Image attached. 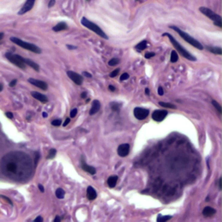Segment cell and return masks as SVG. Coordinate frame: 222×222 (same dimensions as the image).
Returning <instances> with one entry per match:
<instances>
[{
    "instance_id": "cell-52",
    "label": "cell",
    "mask_w": 222,
    "mask_h": 222,
    "mask_svg": "<svg viewBox=\"0 0 222 222\" xmlns=\"http://www.w3.org/2000/svg\"><path fill=\"white\" fill-rule=\"evenodd\" d=\"M43 116L44 118H46V117L48 116V115H47V113H45V112H43Z\"/></svg>"
},
{
    "instance_id": "cell-25",
    "label": "cell",
    "mask_w": 222,
    "mask_h": 222,
    "mask_svg": "<svg viewBox=\"0 0 222 222\" xmlns=\"http://www.w3.org/2000/svg\"><path fill=\"white\" fill-rule=\"evenodd\" d=\"M121 104H119L118 102H111L110 103V108L111 109L114 111V112H118L120 111V108H121Z\"/></svg>"
},
{
    "instance_id": "cell-47",
    "label": "cell",
    "mask_w": 222,
    "mask_h": 222,
    "mask_svg": "<svg viewBox=\"0 0 222 222\" xmlns=\"http://www.w3.org/2000/svg\"><path fill=\"white\" fill-rule=\"evenodd\" d=\"M81 96H82V98H86L87 97V92H82L81 94Z\"/></svg>"
},
{
    "instance_id": "cell-35",
    "label": "cell",
    "mask_w": 222,
    "mask_h": 222,
    "mask_svg": "<svg viewBox=\"0 0 222 222\" xmlns=\"http://www.w3.org/2000/svg\"><path fill=\"white\" fill-rule=\"evenodd\" d=\"M76 114H77V108H73V109L70 111V117L73 118V117H75V116L76 115Z\"/></svg>"
},
{
    "instance_id": "cell-54",
    "label": "cell",
    "mask_w": 222,
    "mask_h": 222,
    "mask_svg": "<svg viewBox=\"0 0 222 222\" xmlns=\"http://www.w3.org/2000/svg\"><path fill=\"white\" fill-rule=\"evenodd\" d=\"M209 200H210V198H209V197H206V201H208Z\"/></svg>"
},
{
    "instance_id": "cell-29",
    "label": "cell",
    "mask_w": 222,
    "mask_h": 222,
    "mask_svg": "<svg viewBox=\"0 0 222 222\" xmlns=\"http://www.w3.org/2000/svg\"><path fill=\"white\" fill-rule=\"evenodd\" d=\"M120 63V59L119 58H112L111 60L108 61V65L109 66H115L117 65Z\"/></svg>"
},
{
    "instance_id": "cell-20",
    "label": "cell",
    "mask_w": 222,
    "mask_h": 222,
    "mask_svg": "<svg viewBox=\"0 0 222 222\" xmlns=\"http://www.w3.org/2000/svg\"><path fill=\"white\" fill-rule=\"evenodd\" d=\"M206 49L210 51L211 53L215 55H222V49L221 47H214V46H206Z\"/></svg>"
},
{
    "instance_id": "cell-45",
    "label": "cell",
    "mask_w": 222,
    "mask_h": 222,
    "mask_svg": "<svg viewBox=\"0 0 222 222\" xmlns=\"http://www.w3.org/2000/svg\"><path fill=\"white\" fill-rule=\"evenodd\" d=\"M108 90L110 91H115V88L113 86V85H109V86H108Z\"/></svg>"
},
{
    "instance_id": "cell-39",
    "label": "cell",
    "mask_w": 222,
    "mask_h": 222,
    "mask_svg": "<svg viewBox=\"0 0 222 222\" xmlns=\"http://www.w3.org/2000/svg\"><path fill=\"white\" fill-rule=\"evenodd\" d=\"M158 94H159L160 96H163L164 92H163V89H162V87H159V88H158Z\"/></svg>"
},
{
    "instance_id": "cell-37",
    "label": "cell",
    "mask_w": 222,
    "mask_h": 222,
    "mask_svg": "<svg viewBox=\"0 0 222 222\" xmlns=\"http://www.w3.org/2000/svg\"><path fill=\"white\" fill-rule=\"evenodd\" d=\"M0 198H1V199H4V200H6V201L8 202L9 204L12 205V202H11V200H10L8 197H6V196H4V195H0Z\"/></svg>"
},
{
    "instance_id": "cell-11",
    "label": "cell",
    "mask_w": 222,
    "mask_h": 222,
    "mask_svg": "<svg viewBox=\"0 0 222 222\" xmlns=\"http://www.w3.org/2000/svg\"><path fill=\"white\" fill-rule=\"evenodd\" d=\"M28 82L30 83H31L32 85L41 89L42 90H48V84L43 81L41 80H37V79H35V78H29L28 79Z\"/></svg>"
},
{
    "instance_id": "cell-21",
    "label": "cell",
    "mask_w": 222,
    "mask_h": 222,
    "mask_svg": "<svg viewBox=\"0 0 222 222\" xmlns=\"http://www.w3.org/2000/svg\"><path fill=\"white\" fill-rule=\"evenodd\" d=\"M117 181H118V176H116V175L110 176V177L108 179V187L111 188H115L116 183H117Z\"/></svg>"
},
{
    "instance_id": "cell-31",
    "label": "cell",
    "mask_w": 222,
    "mask_h": 222,
    "mask_svg": "<svg viewBox=\"0 0 222 222\" xmlns=\"http://www.w3.org/2000/svg\"><path fill=\"white\" fill-rule=\"evenodd\" d=\"M119 72H120V69H115V70H114L110 73L109 76H110V77H115V76H117V75L119 74Z\"/></svg>"
},
{
    "instance_id": "cell-3",
    "label": "cell",
    "mask_w": 222,
    "mask_h": 222,
    "mask_svg": "<svg viewBox=\"0 0 222 222\" xmlns=\"http://www.w3.org/2000/svg\"><path fill=\"white\" fill-rule=\"evenodd\" d=\"M81 24H82V25H83L84 27L88 28L89 30L92 31L93 32H95L96 35L100 36L101 37H102V38H104V39H106V40L108 39V37L106 35V33L104 32V31L99 27L98 25H96V24L93 23V22H91L90 20H89L88 18H86V17L83 16L82 19H81Z\"/></svg>"
},
{
    "instance_id": "cell-23",
    "label": "cell",
    "mask_w": 222,
    "mask_h": 222,
    "mask_svg": "<svg viewBox=\"0 0 222 222\" xmlns=\"http://www.w3.org/2000/svg\"><path fill=\"white\" fill-rule=\"evenodd\" d=\"M172 219V216L170 215H167V216H162L161 214H159L158 218H157V221L158 222H165L169 221Z\"/></svg>"
},
{
    "instance_id": "cell-13",
    "label": "cell",
    "mask_w": 222,
    "mask_h": 222,
    "mask_svg": "<svg viewBox=\"0 0 222 222\" xmlns=\"http://www.w3.org/2000/svg\"><path fill=\"white\" fill-rule=\"evenodd\" d=\"M31 96H32L34 98L37 99V101L41 102H43V103H46V102H48V97H47L45 95H43V94L39 93V92H37V91H32V92H31Z\"/></svg>"
},
{
    "instance_id": "cell-26",
    "label": "cell",
    "mask_w": 222,
    "mask_h": 222,
    "mask_svg": "<svg viewBox=\"0 0 222 222\" xmlns=\"http://www.w3.org/2000/svg\"><path fill=\"white\" fill-rule=\"evenodd\" d=\"M159 105H161V107L168 108H176V106L174 104L169 103V102H159Z\"/></svg>"
},
{
    "instance_id": "cell-43",
    "label": "cell",
    "mask_w": 222,
    "mask_h": 222,
    "mask_svg": "<svg viewBox=\"0 0 222 222\" xmlns=\"http://www.w3.org/2000/svg\"><path fill=\"white\" fill-rule=\"evenodd\" d=\"M70 118H66V120L64 121V123L63 124V126H64V127H66L68 124L70 123Z\"/></svg>"
},
{
    "instance_id": "cell-1",
    "label": "cell",
    "mask_w": 222,
    "mask_h": 222,
    "mask_svg": "<svg viewBox=\"0 0 222 222\" xmlns=\"http://www.w3.org/2000/svg\"><path fill=\"white\" fill-rule=\"evenodd\" d=\"M163 36H166V37H167L169 38V41L171 42V43L173 44V47L176 49V50L181 54L183 58H185L186 59L189 60V61H196V60H197L196 58H195L194 56H193L189 51H188L187 49H185V48L181 45V43L173 37V36H172L171 34H169V33H164Z\"/></svg>"
},
{
    "instance_id": "cell-27",
    "label": "cell",
    "mask_w": 222,
    "mask_h": 222,
    "mask_svg": "<svg viewBox=\"0 0 222 222\" xmlns=\"http://www.w3.org/2000/svg\"><path fill=\"white\" fill-rule=\"evenodd\" d=\"M179 59V57H178V54L175 50H173L171 52V57H170V61L171 63H176Z\"/></svg>"
},
{
    "instance_id": "cell-36",
    "label": "cell",
    "mask_w": 222,
    "mask_h": 222,
    "mask_svg": "<svg viewBox=\"0 0 222 222\" xmlns=\"http://www.w3.org/2000/svg\"><path fill=\"white\" fill-rule=\"evenodd\" d=\"M55 4H56V0H49V4H48V7H49V8H51V7H53Z\"/></svg>"
},
{
    "instance_id": "cell-15",
    "label": "cell",
    "mask_w": 222,
    "mask_h": 222,
    "mask_svg": "<svg viewBox=\"0 0 222 222\" xmlns=\"http://www.w3.org/2000/svg\"><path fill=\"white\" fill-rule=\"evenodd\" d=\"M82 168L83 171H85L86 173H90V174H91V175H94V174H96V169L94 167L86 164L85 162H83V163L82 164Z\"/></svg>"
},
{
    "instance_id": "cell-51",
    "label": "cell",
    "mask_w": 222,
    "mask_h": 222,
    "mask_svg": "<svg viewBox=\"0 0 222 222\" xmlns=\"http://www.w3.org/2000/svg\"><path fill=\"white\" fill-rule=\"evenodd\" d=\"M145 93H146V95H148V96L149 95V90H148V88H147V89L145 90Z\"/></svg>"
},
{
    "instance_id": "cell-14",
    "label": "cell",
    "mask_w": 222,
    "mask_h": 222,
    "mask_svg": "<svg viewBox=\"0 0 222 222\" xmlns=\"http://www.w3.org/2000/svg\"><path fill=\"white\" fill-rule=\"evenodd\" d=\"M101 108V103L98 100H94L92 102V106H91L90 110V115H93L96 114Z\"/></svg>"
},
{
    "instance_id": "cell-49",
    "label": "cell",
    "mask_w": 222,
    "mask_h": 222,
    "mask_svg": "<svg viewBox=\"0 0 222 222\" xmlns=\"http://www.w3.org/2000/svg\"><path fill=\"white\" fill-rule=\"evenodd\" d=\"M219 188L221 189V179L219 180Z\"/></svg>"
},
{
    "instance_id": "cell-44",
    "label": "cell",
    "mask_w": 222,
    "mask_h": 222,
    "mask_svg": "<svg viewBox=\"0 0 222 222\" xmlns=\"http://www.w3.org/2000/svg\"><path fill=\"white\" fill-rule=\"evenodd\" d=\"M66 46H67V48H69V49H76V47H75V46H73V45H69V44H67Z\"/></svg>"
},
{
    "instance_id": "cell-42",
    "label": "cell",
    "mask_w": 222,
    "mask_h": 222,
    "mask_svg": "<svg viewBox=\"0 0 222 222\" xmlns=\"http://www.w3.org/2000/svg\"><path fill=\"white\" fill-rule=\"evenodd\" d=\"M5 115H6L8 118H10V119H12V118H13V114H12L11 112H6V113H5Z\"/></svg>"
},
{
    "instance_id": "cell-7",
    "label": "cell",
    "mask_w": 222,
    "mask_h": 222,
    "mask_svg": "<svg viewBox=\"0 0 222 222\" xmlns=\"http://www.w3.org/2000/svg\"><path fill=\"white\" fill-rule=\"evenodd\" d=\"M148 114H149V111L148 109L146 108H135L134 109V115L136 119L138 120H144L148 117Z\"/></svg>"
},
{
    "instance_id": "cell-9",
    "label": "cell",
    "mask_w": 222,
    "mask_h": 222,
    "mask_svg": "<svg viewBox=\"0 0 222 222\" xmlns=\"http://www.w3.org/2000/svg\"><path fill=\"white\" fill-rule=\"evenodd\" d=\"M167 115V110H155L152 114V119L155 122H161Z\"/></svg>"
},
{
    "instance_id": "cell-19",
    "label": "cell",
    "mask_w": 222,
    "mask_h": 222,
    "mask_svg": "<svg viewBox=\"0 0 222 222\" xmlns=\"http://www.w3.org/2000/svg\"><path fill=\"white\" fill-rule=\"evenodd\" d=\"M215 213H216V210H215L214 208H213V207H211V206H206V207L203 209V211H202V214H203L205 217L212 216V215H214Z\"/></svg>"
},
{
    "instance_id": "cell-32",
    "label": "cell",
    "mask_w": 222,
    "mask_h": 222,
    "mask_svg": "<svg viewBox=\"0 0 222 222\" xmlns=\"http://www.w3.org/2000/svg\"><path fill=\"white\" fill-rule=\"evenodd\" d=\"M51 124H52L53 126H55V127H58V126H60V125L62 124V121H61L60 119H57V120L52 121V122H51Z\"/></svg>"
},
{
    "instance_id": "cell-22",
    "label": "cell",
    "mask_w": 222,
    "mask_h": 222,
    "mask_svg": "<svg viewBox=\"0 0 222 222\" xmlns=\"http://www.w3.org/2000/svg\"><path fill=\"white\" fill-rule=\"evenodd\" d=\"M147 45H148V41L147 40H143V41H141L138 44L135 45V49H137V50L141 51V50H144V49L147 48Z\"/></svg>"
},
{
    "instance_id": "cell-53",
    "label": "cell",
    "mask_w": 222,
    "mask_h": 222,
    "mask_svg": "<svg viewBox=\"0 0 222 222\" xmlns=\"http://www.w3.org/2000/svg\"><path fill=\"white\" fill-rule=\"evenodd\" d=\"M2 90H3V84H1V83H0V92H1Z\"/></svg>"
},
{
    "instance_id": "cell-8",
    "label": "cell",
    "mask_w": 222,
    "mask_h": 222,
    "mask_svg": "<svg viewBox=\"0 0 222 222\" xmlns=\"http://www.w3.org/2000/svg\"><path fill=\"white\" fill-rule=\"evenodd\" d=\"M67 75L73 81V82L76 84V85H81L83 82V77L80 74L74 72V71H71V70H68L67 71Z\"/></svg>"
},
{
    "instance_id": "cell-38",
    "label": "cell",
    "mask_w": 222,
    "mask_h": 222,
    "mask_svg": "<svg viewBox=\"0 0 222 222\" xmlns=\"http://www.w3.org/2000/svg\"><path fill=\"white\" fill-rule=\"evenodd\" d=\"M82 75L83 76H86V77H88V78H91L92 77V75L90 73H89V72H87V71H83L82 72Z\"/></svg>"
},
{
    "instance_id": "cell-34",
    "label": "cell",
    "mask_w": 222,
    "mask_h": 222,
    "mask_svg": "<svg viewBox=\"0 0 222 222\" xmlns=\"http://www.w3.org/2000/svg\"><path fill=\"white\" fill-rule=\"evenodd\" d=\"M155 53H154V52H147L144 57H145V58H147V59H150V58L155 57Z\"/></svg>"
},
{
    "instance_id": "cell-55",
    "label": "cell",
    "mask_w": 222,
    "mask_h": 222,
    "mask_svg": "<svg viewBox=\"0 0 222 222\" xmlns=\"http://www.w3.org/2000/svg\"><path fill=\"white\" fill-rule=\"evenodd\" d=\"M86 1H87V2H90V0H86Z\"/></svg>"
},
{
    "instance_id": "cell-4",
    "label": "cell",
    "mask_w": 222,
    "mask_h": 222,
    "mask_svg": "<svg viewBox=\"0 0 222 222\" xmlns=\"http://www.w3.org/2000/svg\"><path fill=\"white\" fill-rule=\"evenodd\" d=\"M10 40L12 42V43H16V45L22 47L23 49L30 50V51L34 52V53H36V54H40L42 52L41 49H40L38 46H37V45H35V44H33V43H28V42L23 41V40H21L20 38H17V37H11L10 38Z\"/></svg>"
},
{
    "instance_id": "cell-6",
    "label": "cell",
    "mask_w": 222,
    "mask_h": 222,
    "mask_svg": "<svg viewBox=\"0 0 222 222\" xmlns=\"http://www.w3.org/2000/svg\"><path fill=\"white\" fill-rule=\"evenodd\" d=\"M5 58L8 59L10 63H12L14 65L17 66L18 68L22 69V70H25L26 69V64L24 62V58H22L21 56L19 55H14V54H11L10 52L5 53Z\"/></svg>"
},
{
    "instance_id": "cell-10",
    "label": "cell",
    "mask_w": 222,
    "mask_h": 222,
    "mask_svg": "<svg viewBox=\"0 0 222 222\" xmlns=\"http://www.w3.org/2000/svg\"><path fill=\"white\" fill-rule=\"evenodd\" d=\"M35 2H36V0H26L23 7L18 11V15H24L25 13H27L28 11H30L33 8Z\"/></svg>"
},
{
    "instance_id": "cell-16",
    "label": "cell",
    "mask_w": 222,
    "mask_h": 222,
    "mask_svg": "<svg viewBox=\"0 0 222 222\" xmlns=\"http://www.w3.org/2000/svg\"><path fill=\"white\" fill-rule=\"evenodd\" d=\"M96 196H97V194L96 192V190L93 188V187H88L87 188V197L90 200H94L96 199Z\"/></svg>"
},
{
    "instance_id": "cell-30",
    "label": "cell",
    "mask_w": 222,
    "mask_h": 222,
    "mask_svg": "<svg viewBox=\"0 0 222 222\" xmlns=\"http://www.w3.org/2000/svg\"><path fill=\"white\" fill-rule=\"evenodd\" d=\"M57 155V150L55 148H51L49 151V155L47 156V159H53Z\"/></svg>"
},
{
    "instance_id": "cell-50",
    "label": "cell",
    "mask_w": 222,
    "mask_h": 222,
    "mask_svg": "<svg viewBox=\"0 0 222 222\" xmlns=\"http://www.w3.org/2000/svg\"><path fill=\"white\" fill-rule=\"evenodd\" d=\"M4 33H2V32L0 33V41L4 38Z\"/></svg>"
},
{
    "instance_id": "cell-5",
    "label": "cell",
    "mask_w": 222,
    "mask_h": 222,
    "mask_svg": "<svg viewBox=\"0 0 222 222\" xmlns=\"http://www.w3.org/2000/svg\"><path fill=\"white\" fill-rule=\"evenodd\" d=\"M199 10H200V11L202 14H204V15L206 16H207L208 18H210V19L214 22V24L216 25V26H218L219 28H222V18L220 15L216 14V13L214 12L212 10L206 8V7H204V6L200 7Z\"/></svg>"
},
{
    "instance_id": "cell-18",
    "label": "cell",
    "mask_w": 222,
    "mask_h": 222,
    "mask_svg": "<svg viewBox=\"0 0 222 222\" xmlns=\"http://www.w3.org/2000/svg\"><path fill=\"white\" fill-rule=\"evenodd\" d=\"M68 29V25L66 24L65 22H60L58 23V25H55L52 30L56 32H59V31H65Z\"/></svg>"
},
{
    "instance_id": "cell-40",
    "label": "cell",
    "mask_w": 222,
    "mask_h": 222,
    "mask_svg": "<svg viewBox=\"0 0 222 222\" xmlns=\"http://www.w3.org/2000/svg\"><path fill=\"white\" fill-rule=\"evenodd\" d=\"M16 82H17V81H16V79H14V80H12L11 82H10V84H9V86H10V87H14V86L16 85Z\"/></svg>"
},
{
    "instance_id": "cell-33",
    "label": "cell",
    "mask_w": 222,
    "mask_h": 222,
    "mask_svg": "<svg viewBox=\"0 0 222 222\" xmlns=\"http://www.w3.org/2000/svg\"><path fill=\"white\" fill-rule=\"evenodd\" d=\"M129 78V75L128 74V73H123V74L121 76H120V81H125V80H128Z\"/></svg>"
},
{
    "instance_id": "cell-48",
    "label": "cell",
    "mask_w": 222,
    "mask_h": 222,
    "mask_svg": "<svg viewBox=\"0 0 222 222\" xmlns=\"http://www.w3.org/2000/svg\"><path fill=\"white\" fill-rule=\"evenodd\" d=\"M54 221L55 222H60L61 221V218L60 217H58V216H57L55 219H54Z\"/></svg>"
},
{
    "instance_id": "cell-46",
    "label": "cell",
    "mask_w": 222,
    "mask_h": 222,
    "mask_svg": "<svg viewBox=\"0 0 222 222\" xmlns=\"http://www.w3.org/2000/svg\"><path fill=\"white\" fill-rule=\"evenodd\" d=\"M38 188H39V190L41 191L42 193H43V192H44V188H43V187L42 186L41 184H39V185H38Z\"/></svg>"
},
{
    "instance_id": "cell-28",
    "label": "cell",
    "mask_w": 222,
    "mask_h": 222,
    "mask_svg": "<svg viewBox=\"0 0 222 222\" xmlns=\"http://www.w3.org/2000/svg\"><path fill=\"white\" fill-rule=\"evenodd\" d=\"M212 104L214 105V107L217 109V111L220 113V114H221L222 113V108H221V105L217 102V101H215V100H213L212 101Z\"/></svg>"
},
{
    "instance_id": "cell-12",
    "label": "cell",
    "mask_w": 222,
    "mask_h": 222,
    "mask_svg": "<svg viewBox=\"0 0 222 222\" xmlns=\"http://www.w3.org/2000/svg\"><path fill=\"white\" fill-rule=\"evenodd\" d=\"M129 149H130L129 144H128V143L121 144L117 148V154L120 157L127 156L129 153Z\"/></svg>"
},
{
    "instance_id": "cell-41",
    "label": "cell",
    "mask_w": 222,
    "mask_h": 222,
    "mask_svg": "<svg viewBox=\"0 0 222 222\" xmlns=\"http://www.w3.org/2000/svg\"><path fill=\"white\" fill-rule=\"evenodd\" d=\"M43 219L42 218L41 216H38V217H37L35 220H34V221H36V222H43Z\"/></svg>"
},
{
    "instance_id": "cell-17",
    "label": "cell",
    "mask_w": 222,
    "mask_h": 222,
    "mask_svg": "<svg viewBox=\"0 0 222 222\" xmlns=\"http://www.w3.org/2000/svg\"><path fill=\"white\" fill-rule=\"evenodd\" d=\"M24 62H25V64L26 65L30 66V67H31L33 70H35L36 71H39L40 70V67L39 65L37 64H36L34 61L32 60H31V59H28V58H24Z\"/></svg>"
},
{
    "instance_id": "cell-2",
    "label": "cell",
    "mask_w": 222,
    "mask_h": 222,
    "mask_svg": "<svg viewBox=\"0 0 222 222\" xmlns=\"http://www.w3.org/2000/svg\"><path fill=\"white\" fill-rule=\"evenodd\" d=\"M169 28L173 30L174 31H176V32L181 36V37H182L185 41L188 42L189 44H191L192 46H194V48H196V49H200V50H202V49H204L203 45H202L200 42L198 41V40H196L195 38L192 37L189 34H188L187 32L181 31L180 28H178V27H176V26H169Z\"/></svg>"
},
{
    "instance_id": "cell-24",
    "label": "cell",
    "mask_w": 222,
    "mask_h": 222,
    "mask_svg": "<svg viewBox=\"0 0 222 222\" xmlns=\"http://www.w3.org/2000/svg\"><path fill=\"white\" fill-rule=\"evenodd\" d=\"M65 195V191L63 188H58L56 191V196L58 199H64Z\"/></svg>"
}]
</instances>
